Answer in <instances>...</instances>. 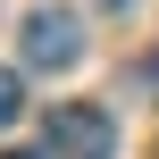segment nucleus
Segmentation results:
<instances>
[{"instance_id":"1","label":"nucleus","mask_w":159,"mask_h":159,"mask_svg":"<svg viewBox=\"0 0 159 159\" xmlns=\"http://www.w3.org/2000/svg\"><path fill=\"white\" fill-rule=\"evenodd\" d=\"M117 151V126L101 101H59L42 117V159H109Z\"/></svg>"},{"instance_id":"2","label":"nucleus","mask_w":159,"mask_h":159,"mask_svg":"<svg viewBox=\"0 0 159 159\" xmlns=\"http://www.w3.org/2000/svg\"><path fill=\"white\" fill-rule=\"evenodd\" d=\"M84 59V17L75 8H34L25 17V67L34 75H67Z\"/></svg>"},{"instance_id":"3","label":"nucleus","mask_w":159,"mask_h":159,"mask_svg":"<svg viewBox=\"0 0 159 159\" xmlns=\"http://www.w3.org/2000/svg\"><path fill=\"white\" fill-rule=\"evenodd\" d=\"M17 117H25V75L0 67V126H17Z\"/></svg>"},{"instance_id":"4","label":"nucleus","mask_w":159,"mask_h":159,"mask_svg":"<svg viewBox=\"0 0 159 159\" xmlns=\"http://www.w3.org/2000/svg\"><path fill=\"white\" fill-rule=\"evenodd\" d=\"M0 159H42V151H0Z\"/></svg>"},{"instance_id":"5","label":"nucleus","mask_w":159,"mask_h":159,"mask_svg":"<svg viewBox=\"0 0 159 159\" xmlns=\"http://www.w3.org/2000/svg\"><path fill=\"white\" fill-rule=\"evenodd\" d=\"M143 75H151V84H159V59H151V67H143Z\"/></svg>"}]
</instances>
